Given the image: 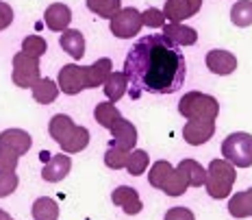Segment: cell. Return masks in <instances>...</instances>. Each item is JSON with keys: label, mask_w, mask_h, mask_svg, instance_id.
Returning a JSON list of instances; mask_svg holds the SVG:
<instances>
[{"label": "cell", "mask_w": 252, "mask_h": 220, "mask_svg": "<svg viewBox=\"0 0 252 220\" xmlns=\"http://www.w3.org/2000/svg\"><path fill=\"white\" fill-rule=\"evenodd\" d=\"M11 22H13V9L9 7L7 2H2V0H0V26H2V29H7Z\"/></svg>", "instance_id": "74e56055"}, {"label": "cell", "mask_w": 252, "mask_h": 220, "mask_svg": "<svg viewBox=\"0 0 252 220\" xmlns=\"http://www.w3.org/2000/svg\"><path fill=\"white\" fill-rule=\"evenodd\" d=\"M163 35L172 44L176 46H193L198 41V33L191 29V26H185L181 22H170V24H163Z\"/></svg>", "instance_id": "2e32d148"}, {"label": "cell", "mask_w": 252, "mask_h": 220, "mask_svg": "<svg viewBox=\"0 0 252 220\" xmlns=\"http://www.w3.org/2000/svg\"><path fill=\"white\" fill-rule=\"evenodd\" d=\"M111 59H107V57H102V59H98L96 64H92L89 68H85V81H87V87L89 90H96V87H100L104 81H107V76L111 74Z\"/></svg>", "instance_id": "d6986e66"}, {"label": "cell", "mask_w": 252, "mask_h": 220, "mask_svg": "<svg viewBox=\"0 0 252 220\" xmlns=\"http://www.w3.org/2000/svg\"><path fill=\"white\" fill-rule=\"evenodd\" d=\"M128 153H130V150L118 148V146H109V150L104 153V164H107L111 170L124 168V166H126V159H128Z\"/></svg>", "instance_id": "d6a6232c"}, {"label": "cell", "mask_w": 252, "mask_h": 220, "mask_svg": "<svg viewBox=\"0 0 252 220\" xmlns=\"http://www.w3.org/2000/svg\"><path fill=\"white\" fill-rule=\"evenodd\" d=\"M0 220H13L11 216H9L7 212H4V209H0Z\"/></svg>", "instance_id": "f35d334b"}, {"label": "cell", "mask_w": 252, "mask_h": 220, "mask_svg": "<svg viewBox=\"0 0 252 220\" xmlns=\"http://www.w3.org/2000/svg\"><path fill=\"white\" fill-rule=\"evenodd\" d=\"M13 83L22 90H29L39 81V59L37 57H29L22 50L13 57Z\"/></svg>", "instance_id": "5b68a950"}, {"label": "cell", "mask_w": 252, "mask_h": 220, "mask_svg": "<svg viewBox=\"0 0 252 220\" xmlns=\"http://www.w3.org/2000/svg\"><path fill=\"white\" fill-rule=\"evenodd\" d=\"M18 175L13 170H0V198L11 196L15 190H18Z\"/></svg>", "instance_id": "836d02e7"}, {"label": "cell", "mask_w": 252, "mask_h": 220, "mask_svg": "<svg viewBox=\"0 0 252 220\" xmlns=\"http://www.w3.org/2000/svg\"><path fill=\"white\" fill-rule=\"evenodd\" d=\"M230 20H233L235 26H241V29L250 26L252 24V0H239V2H235L233 9H230Z\"/></svg>", "instance_id": "f1b7e54d"}, {"label": "cell", "mask_w": 252, "mask_h": 220, "mask_svg": "<svg viewBox=\"0 0 252 220\" xmlns=\"http://www.w3.org/2000/svg\"><path fill=\"white\" fill-rule=\"evenodd\" d=\"M178 170H181L183 177L187 179L189 187H200V185H204V181H207V170H204L196 159H183L181 164H178Z\"/></svg>", "instance_id": "7402d4cb"}, {"label": "cell", "mask_w": 252, "mask_h": 220, "mask_svg": "<svg viewBox=\"0 0 252 220\" xmlns=\"http://www.w3.org/2000/svg\"><path fill=\"white\" fill-rule=\"evenodd\" d=\"M72 129H74V120H72L70 116H65V113H57V116H52L50 124H48V133L55 142H63V138H65Z\"/></svg>", "instance_id": "4316f807"}, {"label": "cell", "mask_w": 252, "mask_h": 220, "mask_svg": "<svg viewBox=\"0 0 252 220\" xmlns=\"http://www.w3.org/2000/svg\"><path fill=\"white\" fill-rule=\"evenodd\" d=\"M124 74L133 101L141 94H174L187 78L185 55L163 33L146 35L130 46L124 59Z\"/></svg>", "instance_id": "6da1fadb"}, {"label": "cell", "mask_w": 252, "mask_h": 220, "mask_svg": "<svg viewBox=\"0 0 252 220\" xmlns=\"http://www.w3.org/2000/svg\"><path fill=\"white\" fill-rule=\"evenodd\" d=\"M222 155L237 168H250L252 166V135L237 131L230 133L222 142Z\"/></svg>", "instance_id": "277c9868"}, {"label": "cell", "mask_w": 252, "mask_h": 220, "mask_svg": "<svg viewBox=\"0 0 252 220\" xmlns=\"http://www.w3.org/2000/svg\"><path fill=\"white\" fill-rule=\"evenodd\" d=\"M87 9L100 18L111 20L122 9V0H87Z\"/></svg>", "instance_id": "f546056e"}, {"label": "cell", "mask_w": 252, "mask_h": 220, "mask_svg": "<svg viewBox=\"0 0 252 220\" xmlns=\"http://www.w3.org/2000/svg\"><path fill=\"white\" fill-rule=\"evenodd\" d=\"M102 87H104V96H107L111 103L120 101V98L126 94V90H128L126 74L124 72H111V74L107 76V81L102 83Z\"/></svg>", "instance_id": "44dd1931"}, {"label": "cell", "mask_w": 252, "mask_h": 220, "mask_svg": "<svg viewBox=\"0 0 252 220\" xmlns=\"http://www.w3.org/2000/svg\"><path fill=\"white\" fill-rule=\"evenodd\" d=\"M70 20H72V11H70V7L63 2L50 4L44 13L46 26H48L50 31H55V33H63V31L70 26Z\"/></svg>", "instance_id": "5bb4252c"}, {"label": "cell", "mask_w": 252, "mask_h": 220, "mask_svg": "<svg viewBox=\"0 0 252 220\" xmlns=\"http://www.w3.org/2000/svg\"><path fill=\"white\" fill-rule=\"evenodd\" d=\"M141 24L150 26V29H161V26L165 24V15H163L161 9L150 7V9H146V11L141 13Z\"/></svg>", "instance_id": "e575fe53"}, {"label": "cell", "mask_w": 252, "mask_h": 220, "mask_svg": "<svg viewBox=\"0 0 252 220\" xmlns=\"http://www.w3.org/2000/svg\"><path fill=\"white\" fill-rule=\"evenodd\" d=\"M213 133H215V120L209 118H191L183 127V140L191 146L207 144L213 138Z\"/></svg>", "instance_id": "ba28073f"}, {"label": "cell", "mask_w": 252, "mask_h": 220, "mask_svg": "<svg viewBox=\"0 0 252 220\" xmlns=\"http://www.w3.org/2000/svg\"><path fill=\"white\" fill-rule=\"evenodd\" d=\"M111 201L118 207H122V212L128 214V216H135V214H139L141 209H144V203H141L137 190H135V187H130V185L115 187L113 194H111Z\"/></svg>", "instance_id": "8fae6325"}, {"label": "cell", "mask_w": 252, "mask_h": 220, "mask_svg": "<svg viewBox=\"0 0 252 220\" xmlns=\"http://www.w3.org/2000/svg\"><path fill=\"white\" fill-rule=\"evenodd\" d=\"M207 68L213 74L228 76L237 68V57L228 50H209L207 52Z\"/></svg>", "instance_id": "4fadbf2b"}, {"label": "cell", "mask_w": 252, "mask_h": 220, "mask_svg": "<svg viewBox=\"0 0 252 220\" xmlns=\"http://www.w3.org/2000/svg\"><path fill=\"white\" fill-rule=\"evenodd\" d=\"M31 90H33V98L39 105H50V103L57 101V96H59V85H57L52 78H39Z\"/></svg>", "instance_id": "603a6c76"}, {"label": "cell", "mask_w": 252, "mask_h": 220, "mask_svg": "<svg viewBox=\"0 0 252 220\" xmlns=\"http://www.w3.org/2000/svg\"><path fill=\"white\" fill-rule=\"evenodd\" d=\"M170 170H172V164H170V161H165V159L155 161V166H152L150 172H148L150 185L157 187V190H161V183H163V179L167 177V172H170Z\"/></svg>", "instance_id": "1f68e13d"}, {"label": "cell", "mask_w": 252, "mask_h": 220, "mask_svg": "<svg viewBox=\"0 0 252 220\" xmlns=\"http://www.w3.org/2000/svg\"><path fill=\"white\" fill-rule=\"evenodd\" d=\"M89 144V131L85 127H78L74 124V129L70 131V133L63 138V142H59L61 150L65 155H72V153H81V150H85Z\"/></svg>", "instance_id": "e0dca14e"}, {"label": "cell", "mask_w": 252, "mask_h": 220, "mask_svg": "<svg viewBox=\"0 0 252 220\" xmlns=\"http://www.w3.org/2000/svg\"><path fill=\"white\" fill-rule=\"evenodd\" d=\"M228 212L233 218H248L252 216V187L246 192H237L230 196L228 201Z\"/></svg>", "instance_id": "ffe728a7"}, {"label": "cell", "mask_w": 252, "mask_h": 220, "mask_svg": "<svg viewBox=\"0 0 252 220\" xmlns=\"http://www.w3.org/2000/svg\"><path fill=\"white\" fill-rule=\"evenodd\" d=\"M178 111L183 118L191 120V118H209L215 120L220 113V103L215 101V96L202 92H187L185 96L178 103Z\"/></svg>", "instance_id": "3957f363"}, {"label": "cell", "mask_w": 252, "mask_h": 220, "mask_svg": "<svg viewBox=\"0 0 252 220\" xmlns=\"http://www.w3.org/2000/svg\"><path fill=\"white\" fill-rule=\"evenodd\" d=\"M31 144H33V140H31V135L22 129H7L0 133V146L13 150V153H18L20 157L24 153H29Z\"/></svg>", "instance_id": "9a60e30c"}, {"label": "cell", "mask_w": 252, "mask_h": 220, "mask_svg": "<svg viewBox=\"0 0 252 220\" xmlns=\"http://www.w3.org/2000/svg\"><path fill=\"white\" fill-rule=\"evenodd\" d=\"M59 90L67 96H76L83 90H87V81H85V68L76 66V64H67L59 70V81H57Z\"/></svg>", "instance_id": "52a82bcc"}, {"label": "cell", "mask_w": 252, "mask_h": 220, "mask_svg": "<svg viewBox=\"0 0 252 220\" xmlns=\"http://www.w3.org/2000/svg\"><path fill=\"white\" fill-rule=\"evenodd\" d=\"M94 118H96V122L100 124V127H104V129H111L113 124H118L120 120H122V113L118 111L115 103L107 101V103L96 105V109H94Z\"/></svg>", "instance_id": "d4e9b609"}, {"label": "cell", "mask_w": 252, "mask_h": 220, "mask_svg": "<svg viewBox=\"0 0 252 220\" xmlns=\"http://www.w3.org/2000/svg\"><path fill=\"white\" fill-rule=\"evenodd\" d=\"M72 170V159L70 155L61 153V155H52L46 159V166L41 170V179L48 183H59L63 181Z\"/></svg>", "instance_id": "30bf717a"}, {"label": "cell", "mask_w": 252, "mask_h": 220, "mask_svg": "<svg viewBox=\"0 0 252 220\" xmlns=\"http://www.w3.org/2000/svg\"><path fill=\"white\" fill-rule=\"evenodd\" d=\"M18 159H20L18 153L0 146V170H15L18 168Z\"/></svg>", "instance_id": "d590c367"}, {"label": "cell", "mask_w": 252, "mask_h": 220, "mask_svg": "<svg viewBox=\"0 0 252 220\" xmlns=\"http://www.w3.org/2000/svg\"><path fill=\"white\" fill-rule=\"evenodd\" d=\"M202 7V0H167L163 7V15L170 22H183L193 18Z\"/></svg>", "instance_id": "9c48e42d"}, {"label": "cell", "mask_w": 252, "mask_h": 220, "mask_svg": "<svg viewBox=\"0 0 252 220\" xmlns=\"http://www.w3.org/2000/svg\"><path fill=\"white\" fill-rule=\"evenodd\" d=\"M237 179L235 166L226 159H213L207 168V192L211 198H228L233 192V183Z\"/></svg>", "instance_id": "7a4b0ae2"}, {"label": "cell", "mask_w": 252, "mask_h": 220, "mask_svg": "<svg viewBox=\"0 0 252 220\" xmlns=\"http://www.w3.org/2000/svg\"><path fill=\"white\" fill-rule=\"evenodd\" d=\"M109 131H111V144L109 146H118V148H124V150L135 148V144H137V129H135L133 122L122 118Z\"/></svg>", "instance_id": "7c38bea8"}, {"label": "cell", "mask_w": 252, "mask_h": 220, "mask_svg": "<svg viewBox=\"0 0 252 220\" xmlns=\"http://www.w3.org/2000/svg\"><path fill=\"white\" fill-rule=\"evenodd\" d=\"M187 187H189V183L178 168H172L163 179V183H161V192H165L167 196H183L187 192Z\"/></svg>", "instance_id": "cb8c5ba5"}, {"label": "cell", "mask_w": 252, "mask_h": 220, "mask_svg": "<svg viewBox=\"0 0 252 220\" xmlns=\"http://www.w3.org/2000/svg\"><path fill=\"white\" fill-rule=\"evenodd\" d=\"M141 13L135 7L120 9L111 18V33L120 39H130L141 31Z\"/></svg>", "instance_id": "8992f818"}, {"label": "cell", "mask_w": 252, "mask_h": 220, "mask_svg": "<svg viewBox=\"0 0 252 220\" xmlns=\"http://www.w3.org/2000/svg\"><path fill=\"white\" fill-rule=\"evenodd\" d=\"M148 164H150V157L146 150H141V148H133L128 153V159H126V166L124 168L130 172L133 177H139V175H144L146 168H148Z\"/></svg>", "instance_id": "83f0119b"}, {"label": "cell", "mask_w": 252, "mask_h": 220, "mask_svg": "<svg viewBox=\"0 0 252 220\" xmlns=\"http://www.w3.org/2000/svg\"><path fill=\"white\" fill-rule=\"evenodd\" d=\"M46 50H48V44H46V39L41 37V35H29V37H24V41H22V52L29 57H37L39 59Z\"/></svg>", "instance_id": "4dcf8cb0"}, {"label": "cell", "mask_w": 252, "mask_h": 220, "mask_svg": "<svg viewBox=\"0 0 252 220\" xmlns=\"http://www.w3.org/2000/svg\"><path fill=\"white\" fill-rule=\"evenodd\" d=\"M61 48L72 57V59H83L85 57V37H83L81 31H72V29H65L61 33Z\"/></svg>", "instance_id": "ac0fdd59"}, {"label": "cell", "mask_w": 252, "mask_h": 220, "mask_svg": "<svg viewBox=\"0 0 252 220\" xmlns=\"http://www.w3.org/2000/svg\"><path fill=\"white\" fill-rule=\"evenodd\" d=\"M0 31H2V26H0Z\"/></svg>", "instance_id": "ab89813d"}, {"label": "cell", "mask_w": 252, "mask_h": 220, "mask_svg": "<svg viewBox=\"0 0 252 220\" xmlns=\"http://www.w3.org/2000/svg\"><path fill=\"white\" fill-rule=\"evenodd\" d=\"M165 220H196V216L187 207H172V209H167Z\"/></svg>", "instance_id": "8d00e7d4"}, {"label": "cell", "mask_w": 252, "mask_h": 220, "mask_svg": "<svg viewBox=\"0 0 252 220\" xmlns=\"http://www.w3.org/2000/svg\"><path fill=\"white\" fill-rule=\"evenodd\" d=\"M33 218L35 220H59V205L48 196H41L33 203Z\"/></svg>", "instance_id": "484cf974"}]
</instances>
